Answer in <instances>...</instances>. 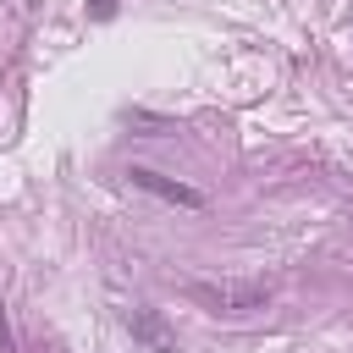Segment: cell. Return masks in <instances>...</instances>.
I'll use <instances>...</instances> for the list:
<instances>
[{
    "label": "cell",
    "mask_w": 353,
    "mask_h": 353,
    "mask_svg": "<svg viewBox=\"0 0 353 353\" xmlns=\"http://www.w3.org/2000/svg\"><path fill=\"white\" fill-rule=\"evenodd\" d=\"M188 298L193 303H204L210 314H226V320H237V314H254V309H265V281H188Z\"/></svg>",
    "instance_id": "obj_1"
},
{
    "label": "cell",
    "mask_w": 353,
    "mask_h": 353,
    "mask_svg": "<svg viewBox=\"0 0 353 353\" xmlns=\"http://www.w3.org/2000/svg\"><path fill=\"white\" fill-rule=\"evenodd\" d=\"M127 336H132L143 353H176V331H171L165 314L149 309V303H132V309H127Z\"/></svg>",
    "instance_id": "obj_2"
},
{
    "label": "cell",
    "mask_w": 353,
    "mask_h": 353,
    "mask_svg": "<svg viewBox=\"0 0 353 353\" xmlns=\"http://www.w3.org/2000/svg\"><path fill=\"white\" fill-rule=\"evenodd\" d=\"M127 176H132V188H143V193H154V199H165V204H176V210H204V193L188 188V182H176V176H160V171H149V165H132Z\"/></svg>",
    "instance_id": "obj_3"
},
{
    "label": "cell",
    "mask_w": 353,
    "mask_h": 353,
    "mask_svg": "<svg viewBox=\"0 0 353 353\" xmlns=\"http://www.w3.org/2000/svg\"><path fill=\"white\" fill-rule=\"evenodd\" d=\"M11 347V325H6V303H0V353Z\"/></svg>",
    "instance_id": "obj_4"
},
{
    "label": "cell",
    "mask_w": 353,
    "mask_h": 353,
    "mask_svg": "<svg viewBox=\"0 0 353 353\" xmlns=\"http://www.w3.org/2000/svg\"><path fill=\"white\" fill-rule=\"evenodd\" d=\"M88 11H94V17H110V11H116V0H88Z\"/></svg>",
    "instance_id": "obj_5"
}]
</instances>
